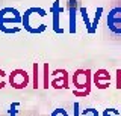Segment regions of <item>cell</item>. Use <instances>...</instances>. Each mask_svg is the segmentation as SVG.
<instances>
[{
    "label": "cell",
    "instance_id": "10",
    "mask_svg": "<svg viewBox=\"0 0 121 116\" xmlns=\"http://www.w3.org/2000/svg\"><path fill=\"white\" fill-rule=\"evenodd\" d=\"M82 116H98V113L94 108H86V110L82 112Z\"/></svg>",
    "mask_w": 121,
    "mask_h": 116
},
{
    "label": "cell",
    "instance_id": "9",
    "mask_svg": "<svg viewBox=\"0 0 121 116\" xmlns=\"http://www.w3.org/2000/svg\"><path fill=\"white\" fill-rule=\"evenodd\" d=\"M103 116H120V110H117V108H106L103 112Z\"/></svg>",
    "mask_w": 121,
    "mask_h": 116
},
{
    "label": "cell",
    "instance_id": "14",
    "mask_svg": "<svg viewBox=\"0 0 121 116\" xmlns=\"http://www.w3.org/2000/svg\"><path fill=\"white\" fill-rule=\"evenodd\" d=\"M73 108H74V116H79V103L77 101L73 104Z\"/></svg>",
    "mask_w": 121,
    "mask_h": 116
},
{
    "label": "cell",
    "instance_id": "6",
    "mask_svg": "<svg viewBox=\"0 0 121 116\" xmlns=\"http://www.w3.org/2000/svg\"><path fill=\"white\" fill-rule=\"evenodd\" d=\"M70 33H76V8L74 3L70 6Z\"/></svg>",
    "mask_w": 121,
    "mask_h": 116
},
{
    "label": "cell",
    "instance_id": "12",
    "mask_svg": "<svg viewBox=\"0 0 121 116\" xmlns=\"http://www.w3.org/2000/svg\"><path fill=\"white\" fill-rule=\"evenodd\" d=\"M52 116H68V115H67V112L64 110V108H56V110L52 113Z\"/></svg>",
    "mask_w": 121,
    "mask_h": 116
},
{
    "label": "cell",
    "instance_id": "11",
    "mask_svg": "<svg viewBox=\"0 0 121 116\" xmlns=\"http://www.w3.org/2000/svg\"><path fill=\"white\" fill-rule=\"evenodd\" d=\"M33 72H35V76H33V88H38V65L35 63L33 65Z\"/></svg>",
    "mask_w": 121,
    "mask_h": 116
},
{
    "label": "cell",
    "instance_id": "4",
    "mask_svg": "<svg viewBox=\"0 0 121 116\" xmlns=\"http://www.w3.org/2000/svg\"><path fill=\"white\" fill-rule=\"evenodd\" d=\"M60 12H62V8H60V5H59V0H55V3H53V6H52V14H53V30H55V33H58V35L64 32V29L60 27V21H59Z\"/></svg>",
    "mask_w": 121,
    "mask_h": 116
},
{
    "label": "cell",
    "instance_id": "1",
    "mask_svg": "<svg viewBox=\"0 0 121 116\" xmlns=\"http://www.w3.org/2000/svg\"><path fill=\"white\" fill-rule=\"evenodd\" d=\"M21 20H23V15L17 9H14V8L2 9L0 11V30L6 33V29H8L6 26L8 24H11V23L18 24V23H21Z\"/></svg>",
    "mask_w": 121,
    "mask_h": 116
},
{
    "label": "cell",
    "instance_id": "2",
    "mask_svg": "<svg viewBox=\"0 0 121 116\" xmlns=\"http://www.w3.org/2000/svg\"><path fill=\"white\" fill-rule=\"evenodd\" d=\"M108 27L115 35H121V6L113 8L108 14Z\"/></svg>",
    "mask_w": 121,
    "mask_h": 116
},
{
    "label": "cell",
    "instance_id": "3",
    "mask_svg": "<svg viewBox=\"0 0 121 116\" xmlns=\"http://www.w3.org/2000/svg\"><path fill=\"white\" fill-rule=\"evenodd\" d=\"M9 80H11V84H12L14 88L21 89V88H24V86L27 84V74H26V71H23V69H17V71H14V72L11 74Z\"/></svg>",
    "mask_w": 121,
    "mask_h": 116
},
{
    "label": "cell",
    "instance_id": "5",
    "mask_svg": "<svg viewBox=\"0 0 121 116\" xmlns=\"http://www.w3.org/2000/svg\"><path fill=\"white\" fill-rule=\"evenodd\" d=\"M95 83L100 89H104L109 86V81H111V77H109V74L106 72V71H98V72L95 74Z\"/></svg>",
    "mask_w": 121,
    "mask_h": 116
},
{
    "label": "cell",
    "instance_id": "7",
    "mask_svg": "<svg viewBox=\"0 0 121 116\" xmlns=\"http://www.w3.org/2000/svg\"><path fill=\"white\" fill-rule=\"evenodd\" d=\"M101 14H103V8H98V9L95 11V17H94V21L91 23V35L97 32V26H98V21H100V18H101Z\"/></svg>",
    "mask_w": 121,
    "mask_h": 116
},
{
    "label": "cell",
    "instance_id": "13",
    "mask_svg": "<svg viewBox=\"0 0 121 116\" xmlns=\"http://www.w3.org/2000/svg\"><path fill=\"white\" fill-rule=\"evenodd\" d=\"M18 107V104H12V106H11V116H15V113H17V110H15V108Z\"/></svg>",
    "mask_w": 121,
    "mask_h": 116
},
{
    "label": "cell",
    "instance_id": "8",
    "mask_svg": "<svg viewBox=\"0 0 121 116\" xmlns=\"http://www.w3.org/2000/svg\"><path fill=\"white\" fill-rule=\"evenodd\" d=\"M80 14H82L83 21H85L86 30H88V33H91V21H89V17H88V11H86V8H80Z\"/></svg>",
    "mask_w": 121,
    "mask_h": 116
}]
</instances>
